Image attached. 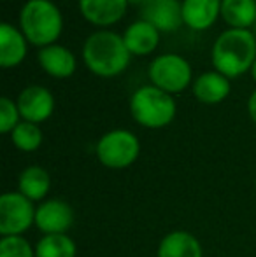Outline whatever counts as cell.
<instances>
[{
	"label": "cell",
	"mask_w": 256,
	"mask_h": 257,
	"mask_svg": "<svg viewBox=\"0 0 256 257\" xmlns=\"http://www.w3.org/2000/svg\"><path fill=\"white\" fill-rule=\"evenodd\" d=\"M130 114L139 126L160 130L168 126L178 114V105L172 95L147 84L135 89L130 98Z\"/></svg>",
	"instance_id": "cell-4"
},
{
	"label": "cell",
	"mask_w": 256,
	"mask_h": 257,
	"mask_svg": "<svg viewBox=\"0 0 256 257\" xmlns=\"http://www.w3.org/2000/svg\"><path fill=\"white\" fill-rule=\"evenodd\" d=\"M37 61L41 68L55 79H67L74 75L75 68H77V61L70 49L60 44H51L41 48L37 53Z\"/></svg>",
	"instance_id": "cell-12"
},
{
	"label": "cell",
	"mask_w": 256,
	"mask_h": 257,
	"mask_svg": "<svg viewBox=\"0 0 256 257\" xmlns=\"http://www.w3.org/2000/svg\"><path fill=\"white\" fill-rule=\"evenodd\" d=\"M253 34H254V37H256V23H254V27H253Z\"/></svg>",
	"instance_id": "cell-27"
},
{
	"label": "cell",
	"mask_w": 256,
	"mask_h": 257,
	"mask_svg": "<svg viewBox=\"0 0 256 257\" xmlns=\"http://www.w3.org/2000/svg\"><path fill=\"white\" fill-rule=\"evenodd\" d=\"M23 121L20 114V108L14 100L9 96H2L0 98V132L4 135H11L14 128Z\"/></svg>",
	"instance_id": "cell-23"
},
{
	"label": "cell",
	"mask_w": 256,
	"mask_h": 257,
	"mask_svg": "<svg viewBox=\"0 0 256 257\" xmlns=\"http://www.w3.org/2000/svg\"><path fill=\"white\" fill-rule=\"evenodd\" d=\"M77 247L68 234H42L35 243V257H75Z\"/></svg>",
	"instance_id": "cell-20"
},
{
	"label": "cell",
	"mask_w": 256,
	"mask_h": 257,
	"mask_svg": "<svg viewBox=\"0 0 256 257\" xmlns=\"http://www.w3.org/2000/svg\"><path fill=\"white\" fill-rule=\"evenodd\" d=\"M123 41L132 56H147L160 44V32L147 21L137 20L128 25L123 34Z\"/></svg>",
	"instance_id": "cell-16"
},
{
	"label": "cell",
	"mask_w": 256,
	"mask_h": 257,
	"mask_svg": "<svg viewBox=\"0 0 256 257\" xmlns=\"http://www.w3.org/2000/svg\"><path fill=\"white\" fill-rule=\"evenodd\" d=\"M0 257H35V247L25 236H2Z\"/></svg>",
	"instance_id": "cell-22"
},
{
	"label": "cell",
	"mask_w": 256,
	"mask_h": 257,
	"mask_svg": "<svg viewBox=\"0 0 256 257\" xmlns=\"http://www.w3.org/2000/svg\"><path fill=\"white\" fill-rule=\"evenodd\" d=\"M100 165L111 170H125L140 156V142L135 133L123 128L111 130L99 139L95 147Z\"/></svg>",
	"instance_id": "cell-5"
},
{
	"label": "cell",
	"mask_w": 256,
	"mask_h": 257,
	"mask_svg": "<svg viewBox=\"0 0 256 257\" xmlns=\"http://www.w3.org/2000/svg\"><path fill=\"white\" fill-rule=\"evenodd\" d=\"M256 61V37L253 30L228 28L221 32L211 49V63L216 72L228 79L251 72Z\"/></svg>",
	"instance_id": "cell-1"
},
{
	"label": "cell",
	"mask_w": 256,
	"mask_h": 257,
	"mask_svg": "<svg viewBox=\"0 0 256 257\" xmlns=\"http://www.w3.org/2000/svg\"><path fill=\"white\" fill-rule=\"evenodd\" d=\"M51 189V177L48 170L39 165L27 166L18 177V191L34 203L48 200V193Z\"/></svg>",
	"instance_id": "cell-18"
},
{
	"label": "cell",
	"mask_w": 256,
	"mask_h": 257,
	"mask_svg": "<svg viewBox=\"0 0 256 257\" xmlns=\"http://www.w3.org/2000/svg\"><path fill=\"white\" fill-rule=\"evenodd\" d=\"M16 103L20 108L21 119L28 122H35V124L48 121L55 112L56 105L53 93L39 84H32L21 89Z\"/></svg>",
	"instance_id": "cell-9"
},
{
	"label": "cell",
	"mask_w": 256,
	"mask_h": 257,
	"mask_svg": "<svg viewBox=\"0 0 256 257\" xmlns=\"http://www.w3.org/2000/svg\"><path fill=\"white\" fill-rule=\"evenodd\" d=\"M74 224V208L62 198H49L37 205L35 227L42 234H67Z\"/></svg>",
	"instance_id": "cell-8"
},
{
	"label": "cell",
	"mask_w": 256,
	"mask_h": 257,
	"mask_svg": "<svg viewBox=\"0 0 256 257\" xmlns=\"http://www.w3.org/2000/svg\"><path fill=\"white\" fill-rule=\"evenodd\" d=\"M139 13L140 20L151 23L160 34H170L185 25L183 2L179 0H151Z\"/></svg>",
	"instance_id": "cell-10"
},
{
	"label": "cell",
	"mask_w": 256,
	"mask_h": 257,
	"mask_svg": "<svg viewBox=\"0 0 256 257\" xmlns=\"http://www.w3.org/2000/svg\"><path fill=\"white\" fill-rule=\"evenodd\" d=\"M34 201L25 198L20 191H9L0 196V234L2 236H23L35 226Z\"/></svg>",
	"instance_id": "cell-7"
},
{
	"label": "cell",
	"mask_w": 256,
	"mask_h": 257,
	"mask_svg": "<svg viewBox=\"0 0 256 257\" xmlns=\"http://www.w3.org/2000/svg\"><path fill=\"white\" fill-rule=\"evenodd\" d=\"M254 189H256V182H254Z\"/></svg>",
	"instance_id": "cell-28"
},
{
	"label": "cell",
	"mask_w": 256,
	"mask_h": 257,
	"mask_svg": "<svg viewBox=\"0 0 256 257\" xmlns=\"http://www.w3.org/2000/svg\"><path fill=\"white\" fill-rule=\"evenodd\" d=\"M230 79L219 72H204L193 81V96L204 105H218L228 98Z\"/></svg>",
	"instance_id": "cell-14"
},
{
	"label": "cell",
	"mask_w": 256,
	"mask_h": 257,
	"mask_svg": "<svg viewBox=\"0 0 256 257\" xmlns=\"http://www.w3.org/2000/svg\"><path fill=\"white\" fill-rule=\"evenodd\" d=\"M128 48L123 35L111 30H97L82 44V60L92 74L99 77H116L130 65Z\"/></svg>",
	"instance_id": "cell-2"
},
{
	"label": "cell",
	"mask_w": 256,
	"mask_h": 257,
	"mask_svg": "<svg viewBox=\"0 0 256 257\" xmlns=\"http://www.w3.org/2000/svg\"><path fill=\"white\" fill-rule=\"evenodd\" d=\"M28 53V41L20 28L11 23L0 25V65L14 68L21 65Z\"/></svg>",
	"instance_id": "cell-13"
},
{
	"label": "cell",
	"mask_w": 256,
	"mask_h": 257,
	"mask_svg": "<svg viewBox=\"0 0 256 257\" xmlns=\"http://www.w3.org/2000/svg\"><path fill=\"white\" fill-rule=\"evenodd\" d=\"M149 2L151 0H128V6H135V7H140V9H142V7H146Z\"/></svg>",
	"instance_id": "cell-25"
},
{
	"label": "cell",
	"mask_w": 256,
	"mask_h": 257,
	"mask_svg": "<svg viewBox=\"0 0 256 257\" xmlns=\"http://www.w3.org/2000/svg\"><path fill=\"white\" fill-rule=\"evenodd\" d=\"M147 77L158 89L168 95H178L192 84L193 70L186 58L174 53H165L149 63Z\"/></svg>",
	"instance_id": "cell-6"
},
{
	"label": "cell",
	"mask_w": 256,
	"mask_h": 257,
	"mask_svg": "<svg viewBox=\"0 0 256 257\" xmlns=\"http://www.w3.org/2000/svg\"><path fill=\"white\" fill-rule=\"evenodd\" d=\"M247 114H249L251 121L256 124V89L251 93L249 98H247Z\"/></svg>",
	"instance_id": "cell-24"
},
{
	"label": "cell",
	"mask_w": 256,
	"mask_h": 257,
	"mask_svg": "<svg viewBox=\"0 0 256 257\" xmlns=\"http://www.w3.org/2000/svg\"><path fill=\"white\" fill-rule=\"evenodd\" d=\"M221 18L228 28L251 30L256 23V0H223Z\"/></svg>",
	"instance_id": "cell-19"
},
{
	"label": "cell",
	"mask_w": 256,
	"mask_h": 257,
	"mask_svg": "<svg viewBox=\"0 0 256 257\" xmlns=\"http://www.w3.org/2000/svg\"><path fill=\"white\" fill-rule=\"evenodd\" d=\"M79 13L88 23L106 30L123 20L128 0H77Z\"/></svg>",
	"instance_id": "cell-11"
},
{
	"label": "cell",
	"mask_w": 256,
	"mask_h": 257,
	"mask_svg": "<svg viewBox=\"0 0 256 257\" xmlns=\"http://www.w3.org/2000/svg\"><path fill=\"white\" fill-rule=\"evenodd\" d=\"M20 30L39 49L56 44L63 30L62 11L51 0H27L20 11Z\"/></svg>",
	"instance_id": "cell-3"
},
{
	"label": "cell",
	"mask_w": 256,
	"mask_h": 257,
	"mask_svg": "<svg viewBox=\"0 0 256 257\" xmlns=\"http://www.w3.org/2000/svg\"><path fill=\"white\" fill-rule=\"evenodd\" d=\"M156 257H204V250L195 234L176 229L160 240Z\"/></svg>",
	"instance_id": "cell-17"
},
{
	"label": "cell",
	"mask_w": 256,
	"mask_h": 257,
	"mask_svg": "<svg viewBox=\"0 0 256 257\" xmlns=\"http://www.w3.org/2000/svg\"><path fill=\"white\" fill-rule=\"evenodd\" d=\"M42 130L35 122L21 121L16 128L11 132V142L21 153H34L42 146Z\"/></svg>",
	"instance_id": "cell-21"
},
{
	"label": "cell",
	"mask_w": 256,
	"mask_h": 257,
	"mask_svg": "<svg viewBox=\"0 0 256 257\" xmlns=\"http://www.w3.org/2000/svg\"><path fill=\"white\" fill-rule=\"evenodd\" d=\"M223 0H183V21L195 32L211 28L221 16Z\"/></svg>",
	"instance_id": "cell-15"
},
{
	"label": "cell",
	"mask_w": 256,
	"mask_h": 257,
	"mask_svg": "<svg viewBox=\"0 0 256 257\" xmlns=\"http://www.w3.org/2000/svg\"><path fill=\"white\" fill-rule=\"evenodd\" d=\"M251 75H253V81L256 82V61L253 63V68H251Z\"/></svg>",
	"instance_id": "cell-26"
}]
</instances>
